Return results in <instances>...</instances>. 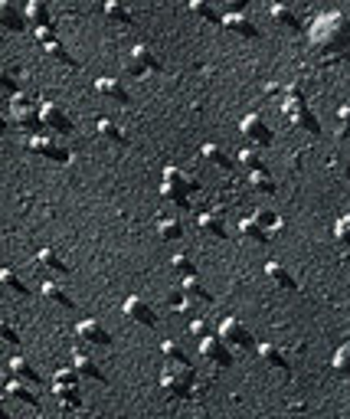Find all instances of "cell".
Segmentation results:
<instances>
[{"instance_id":"obj_1","label":"cell","mask_w":350,"mask_h":419,"mask_svg":"<svg viewBox=\"0 0 350 419\" xmlns=\"http://www.w3.org/2000/svg\"><path fill=\"white\" fill-rule=\"evenodd\" d=\"M311 46L327 62L350 60V20L337 10L318 16L314 27H311Z\"/></svg>"},{"instance_id":"obj_2","label":"cell","mask_w":350,"mask_h":419,"mask_svg":"<svg viewBox=\"0 0 350 419\" xmlns=\"http://www.w3.org/2000/svg\"><path fill=\"white\" fill-rule=\"evenodd\" d=\"M197 190V183H193V177H187L180 167H164V177H161V196L167 200V203H177L180 210H190V200L187 194H193Z\"/></svg>"},{"instance_id":"obj_3","label":"cell","mask_w":350,"mask_h":419,"mask_svg":"<svg viewBox=\"0 0 350 419\" xmlns=\"http://www.w3.org/2000/svg\"><path fill=\"white\" fill-rule=\"evenodd\" d=\"M285 115H288L292 125H298V128L308 131V135H321V125H318V118H314V112L305 105V99H301V92L298 89L285 92Z\"/></svg>"},{"instance_id":"obj_4","label":"cell","mask_w":350,"mask_h":419,"mask_svg":"<svg viewBox=\"0 0 350 419\" xmlns=\"http://www.w3.org/2000/svg\"><path fill=\"white\" fill-rule=\"evenodd\" d=\"M10 121H14L20 131H36V128H43V121H40V108H36V99L27 95V92H20L10 99Z\"/></svg>"},{"instance_id":"obj_5","label":"cell","mask_w":350,"mask_h":419,"mask_svg":"<svg viewBox=\"0 0 350 419\" xmlns=\"http://www.w3.org/2000/svg\"><path fill=\"white\" fill-rule=\"evenodd\" d=\"M190 383H193V374H190V367L184 364H167L161 374V387L171 393V396H190Z\"/></svg>"},{"instance_id":"obj_6","label":"cell","mask_w":350,"mask_h":419,"mask_svg":"<svg viewBox=\"0 0 350 419\" xmlns=\"http://www.w3.org/2000/svg\"><path fill=\"white\" fill-rule=\"evenodd\" d=\"M219 341L239 347V351H252V347H259L255 344V338H252V331H249L239 318H223V325H219Z\"/></svg>"},{"instance_id":"obj_7","label":"cell","mask_w":350,"mask_h":419,"mask_svg":"<svg viewBox=\"0 0 350 419\" xmlns=\"http://www.w3.org/2000/svg\"><path fill=\"white\" fill-rule=\"evenodd\" d=\"M27 148L36 154V157H46V161H53V164H66L73 154L59 144L56 138H49V135H29L27 141Z\"/></svg>"},{"instance_id":"obj_8","label":"cell","mask_w":350,"mask_h":419,"mask_svg":"<svg viewBox=\"0 0 350 419\" xmlns=\"http://www.w3.org/2000/svg\"><path fill=\"white\" fill-rule=\"evenodd\" d=\"M239 131L246 138L252 148H265V144H272V131H268V125L259 112H249L246 118L239 121Z\"/></svg>"},{"instance_id":"obj_9","label":"cell","mask_w":350,"mask_h":419,"mask_svg":"<svg viewBox=\"0 0 350 419\" xmlns=\"http://www.w3.org/2000/svg\"><path fill=\"white\" fill-rule=\"evenodd\" d=\"M40 121H43L46 131L53 135H73V118L62 112V105L56 102H43L40 105Z\"/></svg>"},{"instance_id":"obj_10","label":"cell","mask_w":350,"mask_h":419,"mask_svg":"<svg viewBox=\"0 0 350 419\" xmlns=\"http://www.w3.org/2000/svg\"><path fill=\"white\" fill-rule=\"evenodd\" d=\"M75 338H79L82 344H95V347H108V344H112V334H108V328H105L102 321H95V318L79 321V325H75Z\"/></svg>"},{"instance_id":"obj_11","label":"cell","mask_w":350,"mask_h":419,"mask_svg":"<svg viewBox=\"0 0 350 419\" xmlns=\"http://www.w3.org/2000/svg\"><path fill=\"white\" fill-rule=\"evenodd\" d=\"M36 40H40V46H43L46 53L53 56V60H59V62H66V66H79L75 62V56L66 49V43L56 36V27H46V30H36Z\"/></svg>"},{"instance_id":"obj_12","label":"cell","mask_w":350,"mask_h":419,"mask_svg":"<svg viewBox=\"0 0 350 419\" xmlns=\"http://www.w3.org/2000/svg\"><path fill=\"white\" fill-rule=\"evenodd\" d=\"M121 312L128 314L134 325H145V328H154V325H158V314L151 308V301H145L141 295H128L125 305H121Z\"/></svg>"},{"instance_id":"obj_13","label":"cell","mask_w":350,"mask_h":419,"mask_svg":"<svg viewBox=\"0 0 350 419\" xmlns=\"http://www.w3.org/2000/svg\"><path fill=\"white\" fill-rule=\"evenodd\" d=\"M73 367H75V370H79L82 377L95 380V383H105V380H108V377H105V370L99 367V360L88 354L82 341H79V344H75V351H73Z\"/></svg>"},{"instance_id":"obj_14","label":"cell","mask_w":350,"mask_h":419,"mask_svg":"<svg viewBox=\"0 0 350 419\" xmlns=\"http://www.w3.org/2000/svg\"><path fill=\"white\" fill-rule=\"evenodd\" d=\"M128 69L132 73H138V75H145V73H161V60L151 53V46H145V43H138L128 53Z\"/></svg>"},{"instance_id":"obj_15","label":"cell","mask_w":350,"mask_h":419,"mask_svg":"<svg viewBox=\"0 0 350 419\" xmlns=\"http://www.w3.org/2000/svg\"><path fill=\"white\" fill-rule=\"evenodd\" d=\"M200 354H203V360H210L213 367H233V354H229L226 341H219L213 334L200 341Z\"/></svg>"},{"instance_id":"obj_16","label":"cell","mask_w":350,"mask_h":419,"mask_svg":"<svg viewBox=\"0 0 350 419\" xmlns=\"http://www.w3.org/2000/svg\"><path fill=\"white\" fill-rule=\"evenodd\" d=\"M223 27L229 33H236V36H246V40H255V36H259V27H255L246 14H239V10H229V14L223 16Z\"/></svg>"},{"instance_id":"obj_17","label":"cell","mask_w":350,"mask_h":419,"mask_svg":"<svg viewBox=\"0 0 350 419\" xmlns=\"http://www.w3.org/2000/svg\"><path fill=\"white\" fill-rule=\"evenodd\" d=\"M95 92L105 95V99H112V102H118V105H132V95H128V89H125L118 79H108V75L95 79Z\"/></svg>"},{"instance_id":"obj_18","label":"cell","mask_w":350,"mask_h":419,"mask_svg":"<svg viewBox=\"0 0 350 419\" xmlns=\"http://www.w3.org/2000/svg\"><path fill=\"white\" fill-rule=\"evenodd\" d=\"M7 367H10V377H16V380H23V383H29V387H40L43 383V377H40V370L29 364V360L23 357H10L7 360Z\"/></svg>"},{"instance_id":"obj_19","label":"cell","mask_w":350,"mask_h":419,"mask_svg":"<svg viewBox=\"0 0 350 419\" xmlns=\"http://www.w3.org/2000/svg\"><path fill=\"white\" fill-rule=\"evenodd\" d=\"M3 393H7V396H14V400H20V403L36 406V409H40V393H33V390H29V383L16 380V377H10V380L3 383Z\"/></svg>"},{"instance_id":"obj_20","label":"cell","mask_w":350,"mask_h":419,"mask_svg":"<svg viewBox=\"0 0 350 419\" xmlns=\"http://www.w3.org/2000/svg\"><path fill=\"white\" fill-rule=\"evenodd\" d=\"M268 16L275 20L278 27H285L288 33H298V27H301V20H298V14H295L288 3H272L268 7Z\"/></svg>"},{"instance_id":"obj_21","label":"cell","mask_w":350,"mask_h":419,"mask_svg":"<svg viewBox=\"0 0 350 419\" xmlns=\"http://www.w3.org/2000/svg\"><path fill=\"white\" fill-rule=\"evenodd\" d=\"M259 357L265 360V367H272V370L288 377V360H285V354H282L272 341H262V344H259Z\"/></svg>"},{"instance_id":"obj_22","label":"cell","mask_w":350,"mask_h":419,"mask_svg":"<svg viewBox=\"0 0 350 419\" xmlns=\"http://www.w3.org/2000/svg\"><path fill=\"white\" fill-rule=\"evenodd\" d=\"M265 275L272 279V282L278 285V288H285V292H295L298 288V282H295V275L282 262H265Z\"/></svg>"},{"instance_id":"obj_23","label":"cell","mask_w":350,"mask_h":419,"mask_svg":"<svg viewBox=\"0 0 350 419\" xmlns=\"http://www.w3.org/2000/svg\"><path fill=\"white\" fill-rule=\"evenodd\" d=\"M197 226H200V233L210 236V240H223V236H226V223L219 220L216 213H200V216H197Z\"/></svg>"},{"instance_id":"obj_24","label":"cell","mask_w":350,"mask_h":419,"mask_svg":"<svg viewBox=\"0 0 350 419\" xmlns=\"http://www.w3.org/2000/svg\"><path fill=\"white\" fill-rule=\"evenodd\" d=\"M27 20L36 27V30H46V27H53V20H49V7H46L43 0H29L27 3Z\"/></svg>"},{"instance_id":"obj_25","label":"cell","mask_w":350,"mask_h":419,"mask_svg":"<svg viewBox=\"0 0 350 419\" xmlns=\"http://www.w3.org/2000/svg\"><path fill=\"white\" fill-rule=\"evenodd\" d=\"M36 262H40V266H46V269L59 272V275H66V272H69V266H66V259H62V255H59L56 249H49V246L36 253Z\"/></svg>"},{"instance_id":"obj_26","label":"cell","mask_w":350,"mask_h":419,"mask_svg":"<svg viewBox=\"0 0 350 419\" xmlns=\"http://www.w3.org/2000/svg\"><path fill=\"white\" fill-rule=\"evenodd\" d=\"M40 295H43L46 301L59 305V308H73V299H69V295H66L56 282H43V285H40Z\"/></svg>"},{"instance_id":"obj_27","label":"cell","mask_w":350,"mask_h":419,"mask_svg":"<svg viewBox=\"0 0 350 419\" xmlns=\"http://www.w3.org/2000/svg\"><path fill=\"white\" fill-rule=\"evenodd\" d=\"M200 154H203L206 161H210V164H216V167H226V170H233V157H229V154H226V151L219 148V144H203V148H200Z\"/></svg>"},{"instance_id":"obj_28","label":"cell","mask_w":350,"mask_h":419,"mask_svg":"<svg viewBox=\"0 0 350 419\" xmlns=\"http://www.w3.org/2000/svg\"><path fill=\"white\" fill-rule=\"evenodd\" d=\"M239 233H242L246 240H252V242H268V240H272V236H268V233H265V229L255 223L252 216H242V220H239Z\"/></svg>"},{"instance_id":"obj_29","label":"cell","mask_w":350,"mask_h":419,"mask_svg":"<svg viewBox=\"0 0 350 419\" xmlns=\"http://www.w3.org/2000/svg\"><path fill=\"white\" fill-rule=\"evenodd\" d=\"M95 128H99V135H102L105 141H112V144H128V135H125V131H121L112 118H102Z\"/></svg>"},{"instance_id":"obj_30","label":"cell","mask_w":350,"mask_h":419,"mask_svg":"<svg viewBox=\"0 0 350 419\" xmlns=\"http://www.w3.org/2000/svg\"><path fill=\"white\" fill-rule=\"evenodd\" d=\"M331 367H334L337 377H344V380H350V341L347 344H340L334 351V360H331Z\"/></svg>"},{"instance_id":"obj_31","label":"cell","mask_w":350,"mask_h":419,"mask_svg":"<svg viewBox=\"0 0 350 419\" xmlns=\"http://www.w3.org/2000/svg\"><path fill=\"white\" fill-rule=\"evenodd\" d=\"M56 393L59 406H66V409H82V396H79V387H53Z\"/></svg>"},{"instance_id":"obj_32","label":"cell","mask_w":350,"mask_h":419,"mask_svg":"<svg viewBox=\"0 0 350 419\" xmlns=\"http://www.w3.org/2000/svg\"><path fill=\"white\" fill-rule=\"evenodd\" d=\"M0 282H3V288H7V292H14V295H29L27 282H23V279H20V275H16V272L10 269V266L0 272Z\"/></svg>"},{"instance_id":"obj_33","label":"cell","mask_w":350,"mask_h":419,"mask_svg":"<svg viewBox=\"0 0 350 419\" xmlns=\"http://www.w3.org/2000/svg\"><path fill=\"white\" fill-rule=\"evenodd\" d=\"M180 288H184V295H190V299L213 301V292H206V288H203V282H200L197 275H190V279H184V282H180Z\"/></svg>"},{"instance_id":"obj_34","label":"cell","mask_w":350,"mask_h":419,"mask_svg":"<svg viewBox=\"0 0 350 419\" xmlns=\"http://www.w3.org/2000/svg\"><path fill=\"white\" fill-rule=\"evenodd\" d=\"M158 233H161V240H180V236H184V223H180L177 216H161Z\"/></svg>"},{"instance_id":"obj_35","label":"cell","mask_w":350,"mask_h":419,"mask_svg":"<svg viewBox=\"0 0 350 419\" xmlns=\"http://www.w3.org/2000/svg\"><path fill=\"white\" fill-rule=\"evenodd\" d=\"M252 220L262 226L265 233H268V229H275V233H282V229H285V223L278 220V213H272V210H255V213H252Z\"/></svg>"},{"instance_id":"obj_36","label":"cell","mask_w":350,"mask_h":419,"mask_svg":"<svg viewBox=\"0 0 350 419\" xmlns=\"http://www.w3.org/2000/svg\"><path fill=\"white\" fill-rule=\"evenodd\" d=\"M105 14L112 16V20H118V23H125V27H132L134 23V14L125 7V3H118V0H108V3H105Z\"/></svg>"},{"instance_id":"obj_37","label":"cell","mask_w":350,"mask_h":419,"mask_svg":"<svg viewBox=\"0 0 350 419\" xmlns=\"http://www.w3.org/2000/svg\"><path fill=\"white\" fill-rule=\"evenodd\" d=\"M0 20H3V27H7V30H23V16H20V10L10 7L7 0L0 3Z\"/></svg>"},{"instance_id":"obj_38","label":"cell","mask_w":350,"mask_h":419,"mask_svg":"<svg viewBox=\"0 0 350 419\" xmlns=\"http://www.w3.org/2000/svg\"><path fill=\"white\" fill-rule=\"evenodd\" d=\"M236 157H239V164L246 167L249 174H255V170H265L262 157L255 154V148H242V151H239V154H236Z\"/></svg>"},{"instance_id":"obj_39","label":"cell","mask_w":350,"mask_h":419,"mask_svg":"<svg viewBox=\"0 0 350 419\" xmlns=\"http://www.w3.org/2000/svg\"><path fill=\"white\" fill-rule=\"evenodd\" d=\"M190 14H197V16H203L206 23H223V16L206 3V0H190Z\"/></svg>"},{"instance_id":"obj_40","label":"cell","mask_w":350,"mask_h":419,"mask_svg":"<svg viewBox=\"0 0 350 419\" xmlns=\"http://www.w3.org/2000/svg\"><path fill=\"white\" fill-rule=\"evenodd\" d=\"M161 354L167 357V364H184V367H190L187 354H184L180 344H174V341H161Z\"/></svg>"},{"instance_id":"obj_41","label":"cell","mask_w":350,"mask_h":419,"mask_svg":"<svg viewBox=\"0 0 350 419\" xmlns=\"http://www.w3.org/2000/svg\"><path fill=\"white\" fill-rule=\"evenodd\" d=\"M79 370L75 367H59L56 377H53V387H79Z\"/></svg>"},{"instance_id":"obj_42","label":"cell","mask_w":350,"mask_h":419,"mask_svg":"<svg viewBox=\"0 0 350 419\" xmlns=\"http://www.w3.org/2000/svg\"><path fill=\"white\" fill-rule=\"evenodd\" d=\"M249 183H252L259 194H275V180L268 177V170H255V174H249Z\"/></svg>"},{"instance_id":"obj_43","label":"cell","mask_w":350,"mask_h":419,"mask_svg":"<svg viewBox=\"0 0 350 419\" xmlns=\"http://www.w3.org/2000/svg\"><path fill=\"white\" fill-rule=\"evenodd\" d=\"M171 266H174L184 279H190V275H197V266H193V259H190L187 253H177L174 259H171Z\"/></svg>"},{"instance_id":"obj_44","label":"cell","mask_w":350,"mask_h":419,"mask_svg":"<svg viewBox=\"0 0 350 419\" xmlns=\"http://www.w3.org/2000/svg\"><path fill=\"white\" fill-rule=\"evenodd\" d=\"M334 236L344 242V246H350V216H340L334 223Z\"/></svg>"},{"instance_id":"obj_45","label":"cell","mask_w":350,"mask_h":419,"mask_svg":"<svg viewBox=\"0 0 350 419\" xmlns=\"http://www.w3.org/2000/svg\"><path fill=\"white\" fill-rule=\"evenodd\" d=\"M0 334H3V341H7V344H20V331H16L10 321H3V325H0Z\"/></svg>"},{"instance_id":"obj_46","label":"cell","mask_w":350,"mask_h":419,"mask_svg":"<svg viewBox=\"0 0 350 419\" xmlns=\"http://www.w3.org/2000/svg\"><path fill=\"white\" fill-rule=\"evenodd\" d=\"M190 334H193V338H200V341L210 338V328H206L203 318H193V321H190Z\"/></svg>"},{"instance_id":"obj_47","label":"cell","mask_w":350,"mask_h":419,"mask_svg":"<svg viewBox=\"0 0 350 419\" xmlns=\"http://www.w3.org/2000/svg\"><path fill=\"white\" fill-rule=\"evenodd\" d=\"M3 92H10V95H20V92H16V79H14V73H10V69H3Z\"/></svg>"},{"instance_id":"obj_48","label":"cell","mask_w":350,"mask_h":419,"mask_svg":"<svg viewBox=\"0 0 350 419\" xmlns=\"http://www.w3.org/2000/svg\"><path fill=\"white\" fill-rule=\"evenodd\" d=\"M337 121L344 125V131H350V105H340V108H337Z\"/></svg>"}]
</instances>
